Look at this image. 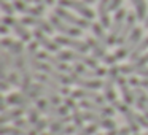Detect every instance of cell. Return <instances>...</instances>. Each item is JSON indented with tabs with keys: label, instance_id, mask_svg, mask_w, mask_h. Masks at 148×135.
<instances>
[{
	"label": "cell",
	"instance_id": "4",
	"mask_svg": "<svg viewBox=\"0 0 148 135\" xmlns=\"http://www.w3.org/2000/svg\"><path fill=\"white\" fill-rule=\"evenodd\" d=\"M113 106L124 116V121L127 122V127L131 129L132 132H138L142 129L140 124H138V121H137V113L132 111L131 106H129L126 102H118V100H116V102L113 103Z\"/></svg>",
	"mask_w": 148,
	"mask_h": 135
},
{
	"label": "cell",
	"instance_id": "11",
	"mask_svg": "<svg viewBox=\"0 0 148 135\" xmlns=\"http://www.w3.org/2000/svg\"><path fill=\"white\" fill-rule=\"evenodd\" d=\"M37 108L42 113H45L48 118H56V116H67V106H59V105H53L48 100H37Z\"/></svg>",
	"mask_w": 148,
	"mask_h": 135
},
{
	"label": "cell",
	"instance_id": "43",
	"mask_svg": "<svg viewBox=\"0 0 148 135\" xmlns=\"http://www.w3.org/2000/svg\"><path fill=\"white\" fill-rule=\"evenodd\" d=\"M72 119H73V124H75V127H77V130H80V129H83L84 125H83V122H84V119H83V116H81V113L78 111H73V116H72Z\"/></svg>",
	"mask_w": 148,
	"mask_h": 135
},
{
	"label": "cell",
	"instance_id": "25",
	"mask_svg": "<svg viewBox=\"0 0 148 135\" xmlns=\"http://www.w3.org/2000/svg\"><path fill=\"white\" fill-rule=\"evenodd\" d=\"M37 80L40 81L42 84H45L46 87H49V89H53L54 92H62V94H65V95H69V94H72L70 91L67 89V86H64V84H61V83H58L56 80H53L51 76H48V75H37Z\"/></svg>",
	"mask_w": 148,
	"mask_h": 135
},
{
	"label": "cell",
	"instance_id": "7",
	"mask_svg": "<svg viewBox=\"0 0 148 135\" xmlns=\"http://www.w3.org/2000/svg\"><path fill=\"white\" fill-rule=\"evenodd\" d=\"M126 18H127V11L124 10V8H119L118 11L115 13V19H113L112 26H110V45H115L116 42H118V37L119 33H121L123 30V26H124L126 22Z\"/></svg>",
	"mask_w": 148,
	"mask_h": 135
},
{
	"label": "cell",
	"instance_id": "30",
	"mask_svg": "<svg viewBox=\"0 0 148 135\" xmlns=\"http://www.w3.org/2000/svg\"><path fill=\"white\" fill-rule=\"evenodd\" d=\"M86 43L89 45V49L92 51V56H94L96 59H102V61H103V59L108 56V54H107V51H105L107 46L102 45L99 40H94V38H91V37H88V38H86Z\"/></svg>",
	"mask_w": 148,
	"mask_h": 135
},
{
	"label": "cell",
	"instance_id": "1",
	"mask_svg": "<svg viewBox=\"0 0 148 135\" xmlns=\"http://www.w3.org/2000/svg\"><path fill=\"white\" fill-rule=\"evenodd\" d=\"M142 35H143V30H142L140 27H135L134 32L129 35V38L121 45V48H119L118 51L113 54L116 61H121V59H124V57H127V56H131L132 52H134V49L137 48V45L142 42Z\"/></svg>",
	"mask_w": 148,
	"mask_h": 135
},
{
	"label": "cell",
	"instance_id": "48",
	"mask_svg": "<svg viewBox=\"0 0 148 135\" xmlns=\"http://www.w3.org/2000/svg\"><path fill=\"white\" fill-rule=\"evenodd\" d=\"M121 3H123V0H112L110 2V10L112 11H118L119 10V7H121Z\"/></svg>",
	"mask_w": 148,
	"mask_h": 135
},
{
	"label": "cell",
	"instance_id": "35",
	"mask_svg": "<svg viewBox=\"0 0 148 135\" xmlns=\"http://www.w3.org/2000/svg\"><path fill=\"white\" fill-rule=\"evenodd\" d=\"M14 127L27 132V135H40L38 132L35 130V125H34L30 121H26V119H23V118H19V119L14 121Z\"/></svg>",
	"mask_w": 148,
	"mask_h": 135
},
{
	"label": "cell",
	"instance_id": "34",
	"mask_svg": "<svg viewBox=\"0 0 148 135\" xmlns=\"http://www.w3.org/2000/svg\"><path fill=\"white\" fill-rule=\"evenodd\" d=\"M70 119H72L70 116H56V118H49V132H56V130L64 129Z\"/></svg>",
	"mask_w": 148,
	"mask_h": 135
},
{
	"label": "cell",
	"instance_id": "41",
	"mask_svg": "<svg viewBox=\"0 0 148 135\" xmlns=\"http://www.w3.org/2000/svg\"><path fill=\"white\" fill-rule=\"evenodd\" d=\"M75 130H77V127H75V125H65L64 129H61V130L49 132V134H40V135H72Z\"/></svg>",
	"mask_w": 148,
	"mask_h": 135
},
{
	"label": "cell",
	"instance_id": "39",
	"mask_svg": "<svg viewBox=\"0 0 148 135\" xmlns=\"http://www.w3.org/2000/svg\"><path fill=\"white\" fill-rule=\"evenodd\" d=\"M0 8H2V11L5 13V16H13V13L16 11L14 5L10 3L8 0H2V2H0Z\"/></svg>",
	"mask_w": 148,
	"mask_h": 135
},
{
	"label": "cell",
	"instance_id": "17",
	"mask_svg": "<svg viewBox=\"0 0 148 135\" xmlns=\"http://www.w3.org/2000/svg\"><path fill=\"white\" fill-rule=\"evenodd\" d=\"M86 111H92V113H99V115H103V116H113L115 115V110L112 106L105 105V103H97V102H91V100H81L80 103Z\"/></svg>",
	"mask_w": 148,
	"mask_h": 135
},
{
	"label": "cell",
	"instance_id": "47",
	"mask_svg": "<svg viewBox=\"0 0 148 135\" xmlns=\"http://www.w3.org/2000/svg\"><path fill=\"white\" fill-rule=\"evenodd\" d=\"M46 127H49V119H40V121L35 124V130L38 132V134L42 130H45Z\"/></svg>",
	"mask_w": 148,
	"mask_h": 135
},
{
	"label": "cell",
	"instance_id": "31",
	"mask_svg": "<svg viewBox=\"0 0 148 135\" xmlns=\"http://www.w3.org/2000/svg\"><path fill=\"white\" fill-rule=\"evenodd\" d=\"M2 46H3V49H8V51L13 54V57H16V56L19 54H24V46L21 42H16V40H10L5 37L3 40H2Z\"/></svg>",
	"mask_w": 148,
	"mask_h": 135
},
{
	"label": "cell",
	"instance_id": "8",
	"mask_svg": "<svg viewBox=\"0 0 148 135\" xmlns=\"http://www.w3.org/2000/svg\"><path fill=\"white\" fill-rule=\"evenodd\" d=\"M81 116H83L84 121L92 122L97 127L107 129V130H115L116 129V122L113 121V119H110L108 116L99 115V113H92V111H84V113H81Z\"/></svg>",
	"mask_w": 148,
	"mask_h": 135
},
{
	"label": "cell",
	"instance_id": "55",
	"mask_svg": "<svg viewBox=\"0 0 148 135\" xmlns=\"http://www.w3.org/2000/svg\"><path fill=\"white\" fill-rule=\"evenodd\" d=\"M107 135H116V132L115 130H108V134H107Z\"/></svg>",
	"mask_w": 148,
	"mask_h": 135
},
{
	"label": "cell",
	"instance_id": "49",
	"mask_svg": "<svg viewBox=\"0 0 148 135\" xmlns=\"http://www.w3.org/2000/svg\"><path fill=\"white\" fill-rule=\"evenodd\" d=\"M8 105H10V103H8V100H7V97H3V99L0 100V110H2V113H5V111H7V108H8Z\"/></svg>",
	"mask_w": 148,
	"mask_h": 135
},
{
	"label": "cell",
	"instance_id": "37",
	"mask_svg": "<svg viewBox=\"0 0 148 135\" xmlns=\"http://www.w3.org/2000/svg\"><path fill=\"white\" fill-rule=\"evenodd\" d=\"M148 49V37H145V38H142V42L137 45V48L134 49V52L131 54V61H137L138 57H142V54H143L145 51Z\"/></svg>",
	"mask_w": 148,
	"mask_h": 135
},
{
	"label": "cell",
	"instance_id": "15",
	"mask_svg": "<svg viewBox=\"0 0 148 135\" xmlns=\"http://www.w3.org/2000/svg\"><path fill=\"white\" fill-rule=\"evenodd\" d=\"M38 52H40L38 51V43H37V42H30L29 46H27L26 56H27V62H29V65H30V70H32L34 76H37V75H38L40 64H42V62H38L40 61Z\"/></svg>",
	"mask_w": 148,
	"mask_h": 135
},
{
	"label": "cell",
	"instance_id": "26",
	"mask_svg": "<svg viewBox=\"0 0 148 135\" xmlns=\"http://www.w3.org/2000/svg\"><path fill=\"white\" fill-rule=\"evenodd\" d=\"M110 2L112 0H99V5H97V16L100 19V24L103 27H110L112 26V21H110Z\"/></svg>",
	"mask_w": 148,
	"mask_h": 135
},
{
	"label": "cell",
	"instance_id": "9",
	"mask_svg": "<svg viewBox=\"0 0 148 135\" xmlns=\"http://www.w3.org/2000/svg\"><path fill=\"white\" fill-rule=\"evenodd\" d=\"M49 22L53 24L54 30H58V32L64 33V35H67V37H80L81 35V29H78V27H75V26H72V24L62 21L58 14H51Z\"/></svg>",
	"mask_w": 148,
	"mask_h": 135
},
{
	"label": "cell",
	"instance_id": "21",
	"mask_svg": "<svg viewBox=\"0 0 148 135\" xmlns=\"http://www.w3.org/2000/svg\"><path fill=\"white\" fill-rule=\"evenodd\" d=\"M137 19H138L137 14H134V13H127L126 22H124V26H123V30H121V33H119L118 42H116V43L123 45V43H124L126 40L129 38V35H131V33L134 32V29H135V21H137Z\"/></svg>",
	"mask_w": 148,
	"mask_h": 135
},
{
	"label": "cell",
	"instance_id": "32",
	"mask_svg": "<svg viewBox=\"0 0 148 135\" xmlns=\"http://www.w3.org/2000/svg\"><path fill=\"white\" fill-rule=\"evenodd\" d=\"M91 30H92L94 37H96V38L102 43V45L112 46V45H110V37L103 32V26L100 22H92V24H91Z\"/></svg>",
	"mask_w": 148,
	"mask_h": 135
},
{
	"label": "cell",
	"instance_id": "42",
	"mask_svg": "<svg viewBox=\"0 0 148 135\" xmlns=\"http://www.w3.org/2000/svg\"><path fill=\"white\" fill-rule=\"evenodd\" d=\"M129 84L148 91V80H147V78H145V80H138V78H129Z\"/></svg>",
	"mask_w": 148,
	"mask_h": 135
},
{
	"label": "cell",
	"instance_id": "16",
	"mask_svg": "<svg viewBox=\"0 0 148 135\" xmlns=\"http://www.w3.org/2000/svg\"><path fill=\"white\" fill-rule=\"evenodd\" d=\"M13 5H14V8H16V11L26 14V16H38L40 18L45 13V7H43V5L30 7V5H27V2H24V0H13Z\"/></svg>",
	"mask_w": 148,
	"mask_h": 135
},
{
	"label": "cell",
	"instance_id": "3",
	"mask_svg": "<svg viewBox=\"0 0 148 135\" xmlns=\"http://www.w3.org/2000/svg\"><path fill=\"white\" fill-rule=\"evenodd\" d=\"M107 80L103 83V92H105V99L108 100L110 103L116 102V92H115V83L119 78V67L116 65H112L107 72Z\"/></svg>",
	"mask_w": 148,
	"mask_h": 135
},
{
	"label": "cell",
	"instance_id": "40",
	"mask_svg": "<svg viewBox=\"0 0 148 135\" xmlns=\"http://www.w3.org/2000/svg\"><path fill=\"white\" fill-rule=\"evenodd\" d=\"M40 113H42V111H40L38 108H34V106L27 110V116H29V121L32 122L34 125H35L37 122L40 121V119H42V118H40Z\"/></svg>",
	"mask_w": 148,
	"mask_h": 135
},
{
	"label": "cell",
	"instance_id": "23",
	"mask_svg": "<svg viewBox=\"0 0 148 135\" xmlns=\"http://www.w3.org/2000/svg\"><path fill=\"white\" fill-rule=\"evenodd\" d=\"M73 99L77 100H91V102H97V103H105V97H102L100 94L94 92V91H89V89H78V91H73L70 94Z\"/></svg>",
	"mask_w": 148,
	"mask_h": 135
},
{
	"label": "cell",
	"instance_id": "52",
	"mask_svg": "<svg viewBox=\"0 0 148 135\" xmlns=\"http://www.w3.org/2000/svg\"><path fill=\"white\" fill-rule=\"evenodd\" d=\"M129 130H131L129 127H123L121 130L118 132V135H129Z\"/></svg>",
	"mask_w": 148,
	"mask_h": 135
},
{
	"label": "cell",
	"instance_id": "20",
	"mask_svg": "<svg viewBox=\"0 0 148 135\" xmlns=\"http://www.w3.org/2000/svg\"><path fill=\"white\" fill-rule=\"evenodd\" d=\"M8 103L13 106H18V108H23L24 111H27L29 108H32V99L26 95L24 92H16V94H10L7 97Z\"/></svg>",
	"mask_w": 148,
	"mask_h": 135
},
{
	"label": "cell",
	"instance_id": "45",
	"mask_svg": "<svg viewBox=\"0 0 148 135\" xmlns=\"http://www.w3.org/2000/svg\"><path fill=\"white\" fill-rule=\"evenodd\" d=\"M97 134V125L92 124L89 127H83L80 130H77V135H96Z\"/></svg>",
	"mask_w": 148,
	"mask_h": 135
},
{
	"label": "cell",
	"instance_id": "46",
	"mask_svg": "<svg viewBox=\"0 0 148 135\" xmlns=\"http://www.w3.org/2000/svg\"><path fill=\"white\" fill-rule=\"evenodd\" d=\"M64 106H67L69 110H73V111H77L78 110V103H77V99H73V97H67V99H64Z\"/></svg>",
	"mask_w": 148,
	"mask_h": 135
},
{
	"label": "cell",
	"instance_id": "12",
	"mask_svg": "<svg viewBox=\"0 0 148 135\" xmlns=\"http://www.w3.org/2000/svg\"><path fill=\"white\" fill-rule=\"evenodd\" d=\"M40 70H42L45 75L51 76L53 80H56L58 83L64 84V86L73 84V81H72V78H70V76H65L64 72H61V70H58V68H54L53 65H49L48 62H42V64H40Z\"/></svg>",
	"mask_w": 148,
	"mask_h": 135
},
{
	"label": "cell",
	"instance_id": "29",
	"mask_svg": "<svg viewBox=\"0 0 148 135\" xmlns=\"http://www.w3.org/2000/svg\"><path fill=\"white\" fill-rule=\"evenodd\" d=\"M119 72H121V73H126V75H140V76H143L148 80V67L147 65L140 67V65H137L135 62H131L129 65H119Z\"/></svg>",
	"mask_w": 148,
	"mask_h": 135
},
{
	"label": "cell",
	"instance_id": "51",
	"mask_svg": "<svg viewBox=\"0 0 148 135\" xmlns=\"http://www.w3.org/2000/svg\"><path fill=\"white\" fill-rule=\"evenodd\" d=\"M0 33H2V35H7L8 33V26L7 24H2V26H0Z\"/></svg>",
	"mask_w": 148,
	"mask_h": 135
},
{
	"label": "cell",
	"instance_id": "18",
	"mask_svg": "<svg viewBox=\"0 0 148 135\" xmlns=\"http://www.w3.org/2000/svg\"><path fill=\"white\" fill-rule=\"evenodd\" d=\"M34 38H35V42L38 43L40 46H43L46 51L59 52V46H61V45H59L58 42H51V38H48V37H46V33L43 32V30H40V29L34 30Z\"/></svg>",
	"mask_w": 148,
	"mask_h": 135
},
{
	"label": "cell",
	"instance_id": "10",
	"mask_svg": "<svg viewBox=\"0 0 148 135\" xmlns=\"http://www.w3.org/2000/svg\"><path fill=\"white\" fill-rule=\"evenodd\" d=\"M2 24H7L8 27H11V29L14 30V33H16L23 42H30V38H32V33L26 29V24H24L23 21H18L11 16H3L2 18Z\"/></svg>",
	"mask_w": 148,
	"mask_h": 135
},
{
	"label": "cell",
	"instance_id": "19",
	"mask_svg": "<svg viewBox=\"0 0 148 135\" xmlns=\"http://www.w3.org/2000/svg\"><path fill=\"white\" fill-rule=\"evenodd\" d=\"M73 70L77 72L80 76H83V78H89V80H97V78H102L103 75H107V72L108 70H105V68H88L86 65H81V64H77L73 67Z\"/></svg>",
	"mask_w": 148,
	"mask_h": 135
},
{
	"label": "cell",
	"instance_id": "13",
	"mask_svg": "<svg viewBox=\"0 0 148 135\" xmlns=\"http://www.w3.org/2000/svg\"><path fill=\"white\" fill-rule=\"evenodd\" d=\"M54 42H58L61 46H67V48L73 49V51H78V52H88L89 51V45H88L86 42H80V40H77L75 37L59 35V37H56Z\"/></svg>",
	"mask_w": 148,
	"mask_h": 135
},
{
	"label": "cell",
	"instance_id": "5",
	"mask_svg": "<svg viewBox=\"0 0 148 135\" xmlns=\"http://www.w3.org/2000/svg\"><path fill=\"white\" fill-rule=\"evenodd\" d=\"M59 7L70 8V10L77 11L78 14H81L88 21H92L94 16H96V13L88 7L86 2H80V0H59Z\"/></svg>",
	"mask_w": 148,
	"mask_h": 135
},
{
	"label": "cell",
	"instance_id": "59",
	"mask_svg": "<svg viewBox=\"0 0 148 135\" xmlns=\"http://www.w3.org/2000/svg\"><path fill=\"white\" fill-rule=\"evenodd\" d=\"M24 2H27V3H30V2H34V0H24Z\"/></svg>",
	"mask_w": 148,
	"mask_h": 135
},
{
	"label": "cell",
	"instance_id": "50",
	"mask_svg": "<svg viewBox=\"0 0 148 135\" xmlns=\"http://www.w3.org/2000/svg\"><path fill=\"white\" fill-rule=\"evenodd\" d=\"M0 89H2V92H7L8 89H10V83L8 81H0Z\"/></svg>",
	"mask_w": 148,
	"mask_h": 135
},
{
	"label": "cell",
	"instance_id": "44",
	"mask_svg": "<svg viewBox=\"0 0 148 135\" xmlns=\"http://www.w3.org/2000/svg\"><path fill=\"white\" fill-rule=\"evenodd\" d=\"M7 81L11 84V86H21V76L18 72H11L10 75H8Z\"/></svg>",
	"mask_w": 148,
	"mask_h": 135
},
{
	"label": "cell",
	"instance_id": "2",
	"mask_svg": "<svg viewBox=\"0 0 148 135\" xmlns=\"http://www.w3.org/2000/svg\"><path fill=\"white\" fill-rule=\"evenodd\" d=\"M58 57L62 59L64 62H75V64H81L86 65L89 68H99L96 57H89L84 52H78V51H59Z\"/></svg>",
	"mask_w": 148,
	"mask_h": 135
},
{
	"label": "cell",
	"instance_id": "38",
	"mask_svg": "<svg viewBox=\"0 0 148 135\" xmlns=\"http://www.w3.org/2000/svg\"><path fill=\"white\" fill-rule=\"evenodd\" d=\"M0 134L2 135H27V132L21 130L18 127H8V125H2L0 129Z\"/></svg>",
	"mask_w": 148,
	"mask_h": 135
},
{
	"label": "cell",
	"instance_id": "56",
	"mask_svg": "<svg viewBox=\"0 0 148 135\" xmlns=\"http://www.w3.org/2000/svg\"><path fill=\"white\" fill-rule=\"evenodd\" d=\"M86 3H94V2H97V0H84Z\"/></svg>",
	"mask_w": 148,
	"mask_h": 135
},
{
	"label": "cell",
	"instance_id": "14",
	"mask_svg": "<svg viewBox=\"0 0 148 135\" xmlns=\"http://www.w3.org/2000/svg\"><path fill=\"white\" fill-rule=\"evenodd\" d=\"M69 76L72 78L73 84L80 86L81 89L97 91V89H100V87L103 86V84H102V81H100V80H89V78H83V76H80V75H78L75 70H72L70 73H69Z\"/></svg>",
	"mask_w": 148,
	"mask_h": 135
},
{
	"label": "cell",
	"instance_id": "36",
	"mask_svg": "<svg viewBox=\"0 0 148 135\" xmlns=\"http://www.w3.org/2000/svg\"><path fill=\"white\" fill-rule=\"evenodd\" d=\"M132 5H134L135 8V14H137V18L140 21H145L147 19V11H148V7H147V2L145 0H131Z\"/></svg>",
	"mask_w": 148,
	"mask_h": 135
},
{
	"label": "cell",
	"instance_id": "54",
	"mask_svg": "<svg viewBox=\"0 0 148 135\" xmlns=\"http://www.w3.org/2000/svg\"><path fill=\"white\" fill-rule=\"evenodd\" d=\"M35 3H38V5H43V0H34Z\"/></svg>",
	"mask_w": 148,
	"mask_h": 135
},
{
	"label": "cell",
	"instance_id": "58",
	"mask_svg": "<svg viewBox=\"0 0 148 135\" xmlns=\"http://www.w3.org/2000/svg\"><path fill=\"white\" fill-rule=\"evenodd\" d=\"M135 135H148V130H147V132H143V134H135Z\"/></svg>",
	"mask_w": 148,
	"mask_h": 135
},
{
	"label": "cell",
	"instance_id": "6",
	"mask_svg": "<svg viewBox=\"0 0 148 135\" xmlns=\"http://www.w3.org/2000/svg\"><path fill=\"white\" fill-rule=\"evenodd\" d=\"M54 14H58L62 21H65V22L78 27V29H88V27H91V24H92L91 21L84 19V18H77L73 13H70L69 10H65L64 7H58L54 10Z\"/></svg>",
	"mask_w": 148,
	"mask_h": 135
},
{
	"label": "cell",
	"instance_id": "28",
	"mask_svg": "<svg viewBox=\"0 0 148 135\" xmlns=\"http://www.w3.org/2000/svg\"><path fill=\"white\" fill-rule=\"evenodd\" d=\"M116 84H118L119 91H121V95H123V99H124V102L127 103V105H132V103H134V91H131V87H129V80H126L124 76L119 75Z\"/></svg>",
	"mask_w": 148,
	"mask_h": 135
},
{
	"label": "cell",
	"instance_id": "24",
	"mask_svg": "<svg viewBox=\"0 0 148 135\" xmlns=\"http://www.w3.org/2000/svg\"><path fill=\"white\" fill-rule=\"evenodd\" d=\"M38 57L42 59L43 62H48L49 65H53L54 68H58V70H61V72H67V73H70V72H72V68L69 67V65L65 64L64 61H62V59L56 57V56L48 54L46 51H40V52H38Z\"/></svg>",
	"mask_w": 148,
	"mask_h": 135
},
{
	"label": "cell",
	"instance_id": "27",
	"mask_svg": "<svg viewBox=\"0 0 148 135\" xmlns=\"http://www.w3.org/2000/svg\"><path fill=\"white\" fill-rule=\"evenodd\" d=\"M143 91L145 89H142V87H135L134 89V103L142 111V115H145L148 118V97Z\"/></svg>",
	"mask_w": 148,
	"mask_h": 135
},
{
	"label": "cell",
	"instance_id": "53",
	"mask_svg": "<svg viewBox=\"0 0 148 135\" xmlns=\"http://www.w3.org/2000/svg\"><path fill=\"white\" fill-rule=\"evenodd\" d=\"M43 3H46V5H53V3H54V0H43Z\"/></svg>",
	"mask_w": 148,
	"mask_h": 135
},
{
	"label": "cell",
	"instance_id": "57",
	"mask_svg": "<svg viewBox=\"0 0 148 135\" xmlns=\"http://www.w3.org/2000/svg\"><path fill=\"white\" fill-rule=\"evenodd\" d=\"M145 27H148V16H147V19H145Z\"/></svg>",
	"mask_w": 148,
	"mask_h": 135
},
{
	"label": "cell",
	"instance_id": "33",
	"mask_svg": "<svg viewBox=\"0 0 148 135\" xmlns=\"http://www.w3.org/2000/svg\"><path fill=\"white\" fill-rule=\"evenodd\" d=\"M24 110L23 108H13V110H7L5 113H2V118H0V121H2V125H7V122H14L16 119H19L21 116H23Z\"/></svg>",
	"mask_w": 148,
	"mask_h": 135
},
{
	"label": "cell",
	"instance_id": "22",
	"mask_svg": "<svg viewBox=\"0 0 148 135\" xmlns=\"http://www.w3.org/2000/svg\"><path fill=\"white\" fill-rule=\"evenodd\" d=\"M23 22L26 24V26H32V27H35V29L43 30L45 33H51L53 30H54V27H53L51 22H48V21L42 19V18H38V16H26L23 19Z\"/></svg>",
	"mask_w": 148,
	"mask_h": 135
}]
</instances>
